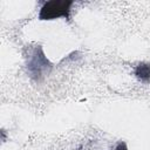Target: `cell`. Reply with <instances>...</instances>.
<instances>
[{
    "instance_id": "1",
    "label": "cell",
    "mask_w": 150,
    "mask_h": 150,
    "mask_svg": "<svg viewBox=\"0 0 150 150\" xmlns=\"http://www.w3.org/2000/svg\"><path fill=\"white\" fill-rule=\"evenodd\" d=\"M73 0H50L45 1L39 12L40 20H54L57 18L70 19Z\"/></svg>"
},
{
    "instance_id": "2",
    "label": "cell",
    "mask_w": 150,
    "mask_h": 150,
    "mask_svg": "<svg viewBox=\"0 0 150 150\" xmlns=\"http://www.w3.org/2000/svg\"><path fill=\"white\" fill-rule=\"evenodd\" d=\"M136 77L144 83H150V63H139L135 68Z\"/></svg>"
},
{
    "instance_id": "3",
    "label": "cell",
    "mask_w": 150,
    "mask_h": 150,
    "mask_svg": "<svg viewBox=\"0 0 150 150\" xmlns=\"http://www.w3.org/2000/svg\"><path fill=\"white\" fill-rule=\"evenodd\" d=\"M114 150H128L125 142H123V141L117 142V143H116V145H115V148H114Z\"/></svg>"
}]
</instances>
